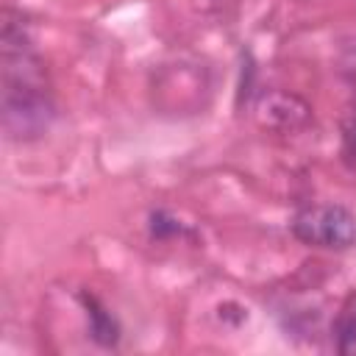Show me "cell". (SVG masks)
I'll return each mask as SVG.
<instances>
[{
    "instance_id": "obj_1",
    "label": "cell",
    "mask_w": 356,
    "mask_h": 356,
    "mask_svg": "<svg viewBox=\"0 0 356 356\" xmlns=\"http://www.w3.org/2000/svg\"><path fill=\"white\" fill-rule=\"evenodd\" d=\"M292 234L303 245L348 250L356 245V214L345 206H309L292 217Z\"/></svg>"
},
{
    "instance_id": "obj_2",
    "label": "cell",
    "mask_w": 356,
    "mask_h": 356,
    "mask_svg": "<svg viewBox=\"0 0 356 356\" xmlns=\"http://www.w3.org/2000/svg\"><path fill=\"white\" fill-rule=\"evenodd\" d=\"M259 125L275 134H295L312 122V108L292 92H267L256 106Z\"/></svg>"
},
{
    "instance_id": "obj_3",
    "label": "cell",
    "mask_w": 356,
    "mask_h": 356,
    "mask_svg": "<svg viewBox=\"0 0 356 356\" xmlns=\"http://www.w3.org/2000/svg\"><path fill=\"white\" fill-rule=\"evenodd\" d=\"M81 303L86 312V325H89V337L95 345L100 348H114L120 342V323L117 317L89 292H81Z\"/></svg>"
},
{
    "instance_id": "obj_4",
    "label": "cell",
    "mask_w": 356,
    "mask_h": 356,
    "mask_svg": "<svg viewBox=\"0 0 356 356\" xmlns=\"http://www.w3.org/2000/svg\"><path fill=\"white\" fill-rule=\"evenodd\" d=\"M334 345L342 356H356V292H350L334 317Z\"/></svg>"
},
{
    "instance_id": "obj_5",
    "label": "cell",
    "mask_w": 356,
    "mask_h": 356,
    "mask_svg": "<svg viewBox=\"0 0 356 356\" xmlns=\"http://www.w3.org/2000/svg\"><path fill=\"white\" fill-rule=\"evenodd\" d=\"M147 228H150V236L153 239H172V236H186L189 234L186 225L178 217H172L170 211H164V209H159V211L150 214Z\"/></svg>"
},
{
    "instance_id": "obj_6",
    "label": "cell",
    "mask_w": 356,
    "mask_h": 356,
    "mask_svg": "<svg viewBox=\"0 0 356 356\" xmlns=\"http://www.w3.org/2000/svg\"><path fill=\"white\" fill-rule=\"evenodd\" d=\"M342 161L348 170H356V100L342 117Z\"/></svg>"
}]
</instances>
